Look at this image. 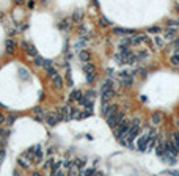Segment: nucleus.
Here are the masks:
<instances>
[{
  "mask_svg": "<svg viewBox=\"0 0 179 176\" xmlns=\"http://www.w3.org/2000/svg\"><path fill=\"white\" fill-rule=\"evenodd\" d=\"M16 120V115H11L10 118H8V124H13V121Z\"/></svg>",
  "mask_w": 179,
  "mask_h": 176,
  "instance_id": "obj_33",
  "label": "nucleus"
},
{
  "mask_svg": "<svg viewBox=\"0 0 179 176\" xmlns=\"http://www.w3.org/2000/svg\"><path fill=\"white\" fill-rule=\"evenodd\" d=\"M131 129V121L129 118H124L123 116L121 123H119V128H115V132H116V137L121 140V138H126L127 137V132H129Z\"/></svg>",
  "mask_w": 179,
  "mask_h": 176,
  "instance_id": "obj_1",
  "label": "nucleus"
},
{
  "mask_svg": "<svg viewBox=\"0 0 179 176\" xmlns=\"http://www.w3.org/2000/svg\"><path fill=\"white\" fill-rule=\"evenodd\" d=\"M112 85H113V82H112V80H105V82H104V85H102V91H105V90H110V88H112Z\"/></svg>",
  "mask_w": 179,
  "mask_h": 176,
  "instance_id": "obj_23",
  "label": "nucleus"
},
{
  "mask_svg": "<svg viewBox=\"0 0 179 176\" xmlns=\"http://www.w3.org/2000/svg\"><path fill=\"white\" fill-rule=\"evenodd\" d=\"M174 33H176V31H174V30H171V31H168V33H167V38H168V39H171V38L174 36Z\"/></svg>",
  "mask_w": 179,
  "mask_h": 176,
  "instance_id": "obj_32",
  "label": "nucleus"
},
{
  "mask_svg": "<svg viewBox=\"0 0 179 176\" xmlns=\"http://www.w3.org/2000/svg\"><path fill=\"white\" fill-rule=\"evenodd\" d=\"M58 121H60V120H58V115H53V113H52V115L47 116V124H49V126H57Z\"/></svg>",
  "mask_w": 179,
  "mask_h": 176,
  "instance_id": "obj_11",
  "label": "nucleus"
},
{
  "mask_svg": "<svg viewBox=\"0 0 179 176\" xmlns=\"http://www.w3.org/2000/svg\"><path fill=\"white\" fill-rule=\"evenodd\" d=\"M94 79H96V74L91 73V74H88V77H86V82H88V83H93Z\"/></svg>",
  "mask_w": 179,
  "mask_h": 176,
  "instance_id": "obj_27",
  "label": "nucleus"
},
{
  "mask_svg": "<svg viewBox=\"0 0 179 176\" xmlns=\"http://www.w3.org/2000/svg\"><path fill=\"white\" fill-rule=\"evenodd\" d=\"M83 71L86 74H91V73H96V68L93 65H90V63H85V65H83Z\"/></svg>",
  "mask_w": 179,
  "mask_h": 176,
  "instance_id": "obj_16",
  "label": "nucleus"
},
{
  "mask_svg": "<svg viewBox=\"0 0 179 176\" xmlns=\"http://www.w3.org/2000/svg\"><path fill=\"white\" fill-rule=\"evenodd\" d=\"M146 38H148V36H143V35H140V36H135V38H132V44H140V43L146 41Z\"/></svg>",
  "mask_w": 179,
  "mask_h": 176,
  "instance_id": "obj_19",
  "label": "nucleus"
},
{
  "mask_svg": "<svg viewBox=\"0 0 179 176\" xmlns=\"http://www.w3.org/2000/svg\"><path fill=\"white\" fill-rule=\"evenodd\" d=\"M5 47H6V52H8V53H13V52L16 51V43L13 41V39H6Z\"/></svg>",
  "mask_w": 179,
  "mask_h": 176,
  "instance_id": "obj_8",
  "label": "nucleus"
},
{
  "mask_svg": "<svg viewBox=\"0 0 179 176\" xmlns=\"http://www.w3.org/2000/svg\"><path fill=\"white\" fill-rule=\"evenodd\" d=\"M74 165H76V167H85V160H83V159H77V160L74 162Z\"/></svg>",
  "mask_w": 179,
  "mask_h": 176,
  "instance_id": "obj_28",
  "label": "nucleus"
},
{
  "mask_svg": "<svg viewBox=\"0 0 179 176\" xmlns=\"http://www.w3.org/2000/svg\"><path fill=\"white\" fill-rule=\"evenodd\" d=\"M155 152H157V156L162 157L165 152H167V150H165V143H159L157 148H155Z\"/></svg>",
  "mask_w": 179,
  "mask_h": 176,
  "instance_id": "obj_15",
  "label": "nucleus"
},
{
  "mask_svg": "<svg viewBox=\"0 0 179 176\" xmlns=\"http://www.w3.org/2000/svg\"><path fill=\"white\" fill-rule=\"evenodd\" d=\"M16 3H17V5H22V3H24V0H16Z\"/></svg>",
  "mask_w": 179,
  "mask_h": 176,
  "instance_id": "obj_40",
  "label": "nucleus"
},
{
  "mask_svg": "<svg viewBox=\"0 0 179 176\" xmlns=\"http://www.w3.org/2000/svg\"><path fill=\"white\" fill-rule=\"evenodd\" d=\"M174 140H176V142H179V132L174 134Z\"/></svg>",
  "mask_w": 179,
  "mask_h": 176,
  "instance_id": "obj_39",
  "label": "nucleus"
},
{
  "mask_svg": "<svg viewBox=\"0 0 179 176\" xmlns=\"http://www.w3.org/2000/svg\"><path fill=\"white\" fill-rule=\"evenodd\" d=\"M121 120H123V113H121V112H116V113L107 116V123H108V126H110L112 129H115L116 126H119Z\"/></svg>",
  "mask_w": 179,
  "mask_h": 176,
  "instance_id": "obj_3",
  "label": "nucleus"
},
{
  "mask_svg": "<svg viewBox=\"0 0 179 176\" xmlns=\"http://www.w3.org/2000/svg\"><path fill=\"white\" fill-rule=\"evenodd\" d=\"M171 63L173 65H179V55H173L171 57Z\"/></svg>",
  "mask_w": 179,
  "mask_h": 176,
  "instance_id": "obj_30",
  "label": "nucleus"
},
{
  "mask_svg": "<svg viewBox=\"0 0 179 176\" xmlns=\"http://www.w3.org/2000/svg\"><path fill=\"white\" fill-rule=\"evenodd\" d=\"M27 52H29L30 57H33V55L36 57V47H35V46H30L29 49H27Z\"/></svg>",
  "mask_w": 179,
  "mask_h": 176,
  "instance_id": "obj_25",
  "label": "nucleus"
},
{
  "mask_svg": "<svg viewBox=\"0 0 179 176\" xmlns=\"http://www.w3.org/2000/svg\"><path fill=\"white\" fill-rule=\"evenodd\" d=\"M52 83H53L55 88H63V79L60 77L58 74H55L53 77H52Z\"/></svg>",
  "mask_w": 179,
  "mask_h": 176,
  "instance_id": "obj_9",
  "label": "nucleus"
},
{
  "mask_svg": "<svg viewBox=\"0 0 179 176\" xmlns=\"http://www.w3.org/2000/svg\"><path fill=\"white\" fill-rule=\"evenodd\" d=\"M116 35H135V30H131V29H121V27H116L113 30Z\"/></svg>",
  "mask_w": 179,
  "mask_h": 176,
  "instance_id": "obj_7",
  "label": "nucleus"
},
{
  "mask_svg": "<svg viewBox=\"0 0 179 176\" xmlns=\"http://www.w3.org/2000/svg\"><path fill=\"white\" fill-rule=\"evenodd\" d=\"M35 65H36V66H43V65H44V60H43L39 55H36V57H35Z\"/></svg>",
  "mask_w": 179,
  "mask_h": 176,
  "instance_id": "obj_24",
  "label": "nucleus"
},
{
  "mask_svg": "<svg viewBox=\"0 0 179 176\" xmlns=\"http://www.w3.org/2000/svg\"><path fill=\"white\" fill-rule=\"evenodd\" d=\"M112 22H110L108 19H105V17H101V21H99V25L102 27V29H105V27H108Z\"/></svg>",
  "mask_w": 179,
  "mask_h": 176,
  "instance_id": "obj_22",
  "label": "nucleus"
},
{
  "mask_svg": "<svg viewBox=\"0 0 179 176\" xmlns=\"http://www.w3.org/2000/svg\"><path fill=\"white\" fill-rule=\"evenodd\" d=\"M176 143H178V150H179V142H176Z\"/></svg>",
  "mask_w": 179,
  "mask_h": 176,
  "instance_id": "obj_42",
  "label": "nucleus"
},
{
  "mask_svg": "<svg viewBox=\"0 0 179 176\" xmlns=\"http://www.w3.org/2000/svg\"><path fill=\"white\" fill-rule=\"evenodd\" d=\"M46 74H47L49 77H53V76L57 74V71H55V68H52V66H47V68H46Z\"/></svg>",
  "mask_w": 179,
  "mask_h": 176,
  "instance_id": "obj_21",
  "label": "nucleus"
},
{
  "mask_svg": "<svg viewBox=\"0 0 179 176\" xmlns=\"http://www.w3.org/2000/svg\"><path fill=\"white\" fill-rule=\"evenodd\" d=\"M155 44H157L159 47H162V46H163V41H162L160 38H155Z\"/></svg>",
  "mask_w": 179,
  "mask_h": 176,
  "instance_id": "obj_31",
  "label": "nucleus"
},
{
  "mask_svg": "<svg viewBox=\"0 0 179 176\" xmlns=\"http://www.w3.org/2000/svg\"><path fill=\"white\" fill-rule=\"evenodd\" d=\"M17 162H19V165L24 167V168H30V164H29V160H27L25 157H19V160H17Z\"/></svg>",
  "mask_w": 179,
  "mask_h": 176,
  "instance_id": "obj_20",
  "label": "nucleus"
},
{
  "mask_svg": "<svg viewBox=\"0 0 179 176\" xmlns=\"http://www.w3.org/2000/svg\"><path fill=\"white\" fill-rule=\"evenodd\" d=\"M41 159H43V151H41V146H36L35 148V162L39 164Z\"/></svg>",
  "mask_w": 179,
  "mask_h": 176,
  "instance_id": "obj_12",
  "label": "nucleus"
},
{
  "mask_svg": "<svg viewBox=\"0 0 179 176\" xmlns=\"http://www.w3.org/2000/svg\"><path fill=\"white\" fill-rule=\"evenodd\" d=\"M137 57H138V58H146V57H148V53H146V52H140Z\"/></svg>",
  "mask_w": 179,
  "mask_h": 176,
  "instance_id": "obj_34",
  "label": "nucleus"
},
{
  "mask_svg": "<svg viewBox=\"0 0 179 176\" xmlns=\"http://www.w3.org/2000/svg\"><path fill=\"white\" fill-rule=\"evenodd\" d=\"M138 134H140V120H138V118H135L134 121H132V126H131L129 132H127V137H126V138H127V142L132 143L135 137H138Z\"/></svg>",
  "mask_w": 179,
  "mask_h": 176,
  "instance_id": "obj_2",
  "label": "nucleus"
},
{
  "mask_svg": "<svg viewBox=\"0 0 179 176\" xmlns=\"http://www.w3.org/2000/svg\"><path fill=\"white\" fill-rule=\"evenodd\" d=\"M148 31L149 33H160V27H151Z\"/></svg>",
  "mask_w": 179,
  "mask_h": 176,
  "instance_id": "obj_29",
  "label": "nucleus"
},
{
  "mask_svg": "<svg viewBox=\"0 0 179 176\" xmlns=\"http://www.w3.org/2000/svg\"><path fill=\"white\" fill-rule=\"evenodd\" d=\"M29 6H30V8L35 6V2H33V0H30V2H29Z\"/></svg>",
  "mask_w": 179,
  "mask_h": 176,
  "instance_id": "obj_37",
  "label": "nucleus"
},
{
  "mask_svg": "<svg viewBox=\"0 0 179 176\" xmlns=\"http://www.w3.org/2000/svg\"><path fill=\"white\" fill-rule=\"evenodd\" d=\"M140 74H141V77H146V76H148V73H146L145 69H140Z\"/></svg>",
  "mask_w": 179,
  "mask_h": 176,
  "instance_id": "obj_35",
  "label": "nucleus"
},
{
  "mask_svg": "<svg viewBox=\"0 0 179 176\" xmlns=\"http://www.w3.org/2000/svg\"><path fill=\"white\" fill-rule=\"evenodd\" d=\"M50 63H52V61H50V60H46L43 66H44V68H47V66H50Z\"/></svg>",
  "mask_w": 179,
  "mask_h": 176,
  "instance_id": "obj_36",
  "label": "nucleus"
},
{
  "mask_svg": "<svg viewBox=\"0 0 179 176\" xmlns=\"http://www.w3.org/2000/svg\"><path fill=\"white\" fill-rule=\"evenodd\" d=\"M2 135H5V132H3L2 129H0V137H2Z\"/></svg>",
  "mask_w": 179,
  "mask_h": 176,
  "instance_id": "obj_41",
  "label": "nucleus"
},
{
  "mask_svg": "<svg viewBox=\"0 0 179 176\" xmlns=\"http://www.w3.org/2000/svg\"><path fill=\"white\" fill-rule=\"evenodd\" d=\"M0 17H2V13H0Z\"/></svg>",
  "mask_w": 179,
  "mask_h": 176,
  "instance_id": "obj_43",
  "label": "nucleus"
},
{
  "mask_svg": "<svg viewBox=\"0 0 179 176\" xmlns=\"http://www.w3.org/2000/svg\"><path fill=\"white\" fill-rule=\"evenodd\" d=\"M3 121H5V116H3L2 113H0V124H2V123H3Z\"/></svg>",
  "mask_w": 179,
  "mask_h": 176,
  "instance_id": "obj_38",
  "label": "nucleus"
},
{
  "mask_svg": "<svg viewBox=\"0 0 179 176\" xmlns=\"http://www.w3.org/2000/svg\"><path fill=\"white\" fill-rule=\"evenodd\" d=\"M121 83H123V87H124V88H131L132 85H134V79L129 76V77H124V79H123Z\"/></svg>",
  "mask_w": 179,
  "mask_h": 176,
  "instance_id": "obj_13",
  "label": "nucleus"
},
{
  "mask_svg": "<svg viewBox=\"0 0 179 176\" xmlns=\"http://www.w3.org/2000/svg\"><path fill=\"white\" fill-rule=\"evenodd\" d=\"M160 121H162V113H159V112H157V113L153 115V124L157 126V124H160Z\"/></svg>",
  "mask_w": 179,
  "mask_h": 176,
  "instance_id": "obj_18",
  "label": "nucleus"
},
{
  "mask_svg": "<svg viewBox=\"0 0 179 176\" xmlns=\"http://www.w3.org/2000/svg\"><path fill=\"white\" fill-rule=\"evenodd\" d=\"M165 150H167V152L168 154H171V156H176L178 154V146L174 145V143H171V142H167L165 143Z\"/></svg>",
  "mask_w": 179,
  "mask_h": 176,
  "instance_id": "obj_6",
  "label": "nucleus"
},
{
  "mask_svg": "<svg viewBox=\"0 0 179 176\" xmlns=\"http://www.w3.org/2000/svg\"><path fill=\"white\" fill-rule=\"evenodd\" d=\"M149 138H151V130H146V132L138 138V143H137V146H138L140 151H146V146H148Z\"/></svg>",
  "mask_w": 179,
  "mask_h": 176,
  "instance_id": "obj_4",
  "label": "nucleus"
},
{
  "mask_svg": "<svg viewBox=\"0 0 179 176\" xmlns=\"http://www.w3.org/2000/svg\"><path fill=\"white\" fill-rule=\"evenodd\" d=\"M116 110H118V107L115 105V104H108V105H107V102H104V105H102L104 116H110V115L116 113Z\"/></svg>",
  "mask_w": 179,
  "mask_h": 176,
  "instance_id": "obj_5",
  "label": "nucleus"
},
{
  "mask_svg": "<svg viewBox=\"0 0 179 176\" xmlns=\"http://www.w3.org/2000/svg\"><path fill=\"white\" fill-rule=\"evenodd\" d=\"M113 90L110 88V90H105V91H102V102H108L110 99L113 98Z\"/></svg>",
  "mask_w": 179,
  "mask_h": 176,
  "instance_id": "obj_10",
  "label": "nucleus"
},
{
  "mask_svg": "<svg viewBox=\"0 0 179 176\" xmlns=\"http://www.w3.org/2000/svg\"><path fill=\"white\" fill-rule=\"evenodd\" d=\"M72 165H74V162H71V160H63V167H65L66 170H69Z\"/></svg>",
  "mask_w": 179,
  "mask_h": 176,
  "instance_id": "obj_26",
  "label": "nucleus"
},
{
  "mask_svg": "<svg viewBox=\"0 0 179 176\" xmlns=\"http://www.w3.org/2000/svg\"><path fill=\"white\" fill-rule=\"evenodd\" d=\"M79 57H80V60H82V61H85V63H86V61H90V58H91V55H90V53L86 52V51H82V52L79 53Z\"/></svg>",
  "mask_w": 179,
  "mask_h": 176,
  "instance_id": "obj_17",
  "label": "nucleus"
},
{
  "mask_svg": "<svg viewBox=\"0 0 179 176\" xmlns=\"http://www.w3.org/2000/svg\"><path fill=\"white\" fill-rule=\"evenodd\" d=\"M82 98V93L79 91V90H74L71 94H69V101L72 102V101H79V99Z\"/></svg>",
  "mask_w": 179,
  "mask_h": 176,
  "instance_id": "obj_14",
  "label": "nucleus"
}]
</instances>
